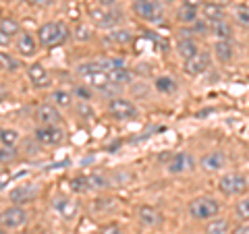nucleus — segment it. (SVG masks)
<instances>
[{
	"instance_id": "obj_5",
	"label": "nucleus",
	"mask_w": 249,
	"mask_h": 234,
	"mask_svg": "<svg viewBox=\"0 0 249 234\" xmlns=\"http://www.w3.org/2000/svg\"><path fill=\"white\" fill-rule=\"evenodd\" d=\"M135 15L147 23H162V2L160 0H145V2L133 4Z\"/></svg>"
},
{
	"instance_id": "obj_7",
	"label": "nucleus",
	"mask_w": 249,
	"mask_h": 234,
	"mask_svg": "<svg viewBox=\"0 0 249 234\" xmlns=\"http://www.w3.org/2000/svg\"><path fill=\"white\" fill-rule=\"evenodd\" d=\"M52 209L67 222H71L79 216V203H77L75 199L62 197V195H56V197L52 199Z\"/></svg>"
},
{
	"instance_id": "obj_4",
	"label": "nucleus",
	"mask_w": 249,
	"mask_h": 234,
	"mask_svg": "<svg viewBox=\"0 0 249 234\" xmlns=\"http://www.w3.org/2000/svg\"><path fill=\"white\" fill-rule=\"evenodd\" d=\"M108 112H110L116 120H135L139 116L137 106L131 102V100L124 98H114L110 104H108Z\"/></svg>"
},
{
	"instance_id": "obj_43",
	"label": "nucleus",
	"mask_w": 249,
	"mask_h": 234,
	"mask_svg": "<svg viewBox=\"0 0 249 234\" xmlns=\"http://www.w3.org/2000/svg\"><path fill=\"white\" fill-rule=\"evenodd\" d=\"M232 234H249V226H241V228H237Z\"/></svg>"
},
{
	"instance_id": "obj_27",
	"label": "nucleus",
	"mask_w": 249,
	"mask_h": 234,
	"mask_svg": "<svg viewBox=\"0 0 249 234\" xmlns=\"http://www.w3.org/2000/svg\"><path fill=\"white\" fill-rule=\"evenodd\" d=\"M0 31L9 33L11 37H15V35H19V33H21L19 23L15 21V19H11V17H2V19H0Z\"/></svg>"
},
{
	"instance_id": "obj_25",
	"label": "nucleus",
	"mask_w": 249,
	"mask_h": 234,
	"mask_svg": "<svg viewBox=\"0 0 249 234\" xmlns=\"http://www.w3.org/2000/svg\"><path fill=\"white\" fill-rule=\"evenodd\" d=\"M106 42H114V44H129L133 42V33L127 29H119V31H110L106 35Z\"/></svg>"
},
{
	"instance_id": "obj_21",
	"label": "nucleus",
	"mask_w": 249,
	"mask_h": 234,
	"mask_svg": "<svg viewBox=\"0 0 249 234\" xmlns=\"http://www.w3.org/2000/svg\"><path fill=\"white\" fill-rule=\"evenodd\" d=\"M106 73L112 85H124L131 81V73L127 67H112V68H106Z\"/></svg>"
},
{
	"instance_id": "obj_42",
	"label": "nucleus",
	"mask_w": 249,
	"mask_h": 234,
	"mask_svg": "<svg viewBox=\"0 0 249 234\" xmlns=\"http://www.w3.org/2000/svg\"><path fill=\"white\" fill-rule=\"evenodd\" d=\"M183 4L193 6V9H197V6H204V0H183Z\"/></svg>"
},
{
	"instance_id": "obj_11",
	"label": "nucleus",
	"mask_w": 249,
	"mask_h": 234,
	"mask_svg": "<svg viewBox=\"0 0 249 234\" xmlns=\"http://www.w3.org/2000/svg\"><path fill=\"white\" fill-rule=\"evenodd\" d=\"M208 67H210V54L204 52V50H199L197 54H193L191 58L185 60V73L187 75H193V77L206 73Z\"/></svg>"
},
{
	"instance_id": "obj_1",
	"label": "nucleus",
	"mask_w": 249,
	"mask_h": 234,
	"mask_svg": "<svg viewBox=\"0 0 249 234\" xmlns=\"http://www.w3.org/2000/svg\"><path fill=\"white\" fill-rule=\"evenodd\" d=\"M71 31L65 23H56V21H50V23H44V25L37 29V40L44 48H54V46H60L69 40Z\"/></svg>"
},
{
	"instance_id": "obj_16",
	"label": "nucleus",
	"mask_w": 249,
	"mask_h": 234,
	"mask_svg": "<svg viewBox=\"0 0 249 234\" xmlns=\"http://www.w3.org/2000/svg\"><path fill=\"white\" fill-rule=\"evenodd\" d=\"M36 118L40 120V124H58L60 122V114L52 104H42L36 110Z\"/></svg>"
},
{
	"instance_id": "obj_44",
	"label": "nucleus",
	"mask_w": 249,
	"mask_h": 234,
	"mask_svg": "<svg viewBox=\"0 0 249 234\" xmlns=\"http://www.w3.org/2000/svg\"><path fill=\"white\" fill-rule=\"evenodd\" d=\"M98 2L102 4V6H114V4H116V0H98Z\"/></svg>"
},
{
	"instance_id": "obj_9",
	"label": "nucleus",
	"mask_w": 249,
	"mask_h": 234,
	"mask_svg": "<svg viewBox=\"0 0 249 234\" xmlns=\"http://www.w3.org/2000/svg\"><path fill=\"white\" fill-rule=\"evenodd\" d=\"M218 189L224 195H241L247 191V181L241 174H224L218 181Z\"/></svg>"
},
{
	"instance_id": "obj_6",
	"label": "nucleus",
	"mask_w": 249,
	"mask_h": 234,
	"mask_svg": "<svg viewBox=\"0 0 249 234\" xmlns=\"http://www.w3.org/2000/svg\"><path fill=\"white\" fill-rule=\"evenodd\" d=\"M65 131H62L58 124H42L40 129L36 131V139L40 145H60L65 141Z\"/></svg>"
},
{
	"instance_id": "obj_47",
	"label": "nucleus",
	"mask_w": 249,
	"mask_h": 234,
	"mask_svg": "<svg viewBox=\"0 0 249 234\" xmlns=\"http://www.w3.org/2000/svg\"><path fill=\"white\" fill-rule=\"evenodd\" d=\"M0 234H4V232H2V230H0Z\"/></svg>"
},
{
	"instance_id": "obj_32",
	"label": "nucleus",
	"mask_w": 249,
	"mask_h": 234,
	"mask_svg": "<svg viewBox=\"0 0 249 234\" xmlns=\"http://www.w3.org/2000/svg\"><path fill=\"white\" fill-rule=\"evenodd\" d=\"M235 214H237L239 220H243V222H247V220H249V197L241 199L239 203L235 205Z\"/></svg>"
},
{
	"instance_id": "obj_22",
	"label": "nucleus",
	"mask_w": 249,
	"mask_h": 234,
	"mask_svg": "<svg viewBox=\"0 0 249 234\" xmlns=\"http://www.w3.org/2000/svg\"><path fill=\"white\" fill-rule=\"evenodd\" d=\"M210 29H212V33L218 37V40H231L232 37V25L227 19L218 21V23H214V25H210Z\"/></svg>"
},
{
	"instance_id": "obj_20",
	"label": "nucleus",
	"mask_w": 249,
	"mask_h": 234,
	"mask_svg": "<svg viewBox=\"0 0 249 234\" xmlns=\"http://www.w3.org/2000/svg\"><path fill=\"white\" fill-rule=\"evenodd\" d=\"M139 222L145 224V226H156V224L162 222V214L156 207L143 205V207H139Z\"/></svg>"
},
{
	"instance_id": "obj_17",
	"label": "nucleus",
	"mask_w": 249,
	"mask_h": 234,
	"mask_svg": "<svg viewBox=\"0 0 249 234\" xmlns=\"http://www.w3.org/2000/svg\"><path fill=\"white\" fill-rule=\"evenodd\" d=\"M214 56L218 58V62H231L235 56V46L231 40H218L214 44Z\"/></svg>"
},
{
	"instance_id": "obj_31",
	"label": "nucleus",
	"mask_w": 249,
	"mask_h": 234,
	"mask_svg": "<svg viewBox=\"0 0 249 234\" xmlns=\"http://www.w3.org/2000/svg\"><path fill=\"white\" fill-rule=\"evenodd\" d=\"M15 160H17V150H15V145H2V150H0V162L11 164Z\"/></svg>"
},
{
	"instance_id": "obj_46",
	"label": "nucleus",
	"mask_w": 249,
	"mask_h": 234,
	"mask_svg": "<svg viewBox=\"0 0 249 234\" xmlns=\"http://www.w3.org/2000/svg\"><path fill=\"white\" fill-rule=\"evenodd\" d=\"M135 2H145V0H135Z\"/></svg>"
},
{
	"instance_id": "obj_29",
	"label": "nucleus",
	"mask_w": 249,
	"mask_h": 234,
	"mask_svg": "<svg viewBox=\"0 0 249 234\" xmlns=\"http://www.w3.org/2000/svg\"><path fill=\"white\" fill-rule=\"evenodd\" d=\"M75 110H77V114H79L83 120H93V116H96V112H93L91 104H89V102H85V100H81V102H77Z\"/></svg>"
},
{
	"instance_id": "obj_23",
	"label": "nucleus",
	"mask_w": 249,
	"mask_h": 234,
	"mask_svg": "<svg viewBox=\"0 0 249 234\" xmlns=\"http://www.w3.org/2000/svg\"><path fill=\"white\" fill-rule=\"evenodd\" d=\"M177 19L181 21V23H185V25H193V23H197V9H193V6H187V4H183L181 9L177 11Z\"/></svg>"
},
{
	"instance_id": "obj_2",
	"label": "nucleus",
	"mask_w": 249,
	"mask_h": 234,
	"mask_svg": "<svg viewBox=\"0 0 249 234\" xmlns=\"http://www.w3.org/2000/svg\"><path fill=\"white\" fill-rule=\"evenodd\" d=\"M218 212H220V205L212 197H196L189 203V214L196 220H214Z\"/></svg>"
},
{
	"instance_id": "obj_33",
	"label": "nucleus",
	"mask_w": 249,
	"mask_h": 234,
	"mask_svg": "<svg viewBox=\"0 0 249 234\" xmlns=\"http://www.w3.org/2000/svg\"><path fill=\"white\" fill-rule=\"evenodd\" d=\"M88 184H89V189H106L108 178H104L102 174H91L88 176Z\"/></svg>"
},
{
	"instance_id": "obj_19",
	"label": "nucleus",
	"mask_w": 249,
	"mask_h": 234,
	"mask_svg": "<svg viewBox=\"0 0 249 234\" xmlns=\"http://www.w3.org/2000/svg\"><path fill=\"white\" fill-rule=\"evenodd\" d=\"M15 48H17V52L21 54V56H34L36 54V42L29 33H19L17 40H15Z\"/></svg>"
},
{
	"instance_id": "obj_28",
	"label": "nucleus",
	"mask_w": 249,
	"mask_h": 234,
	"mask_svg": "<svg viewBox=\"0 0 249 234\" xmlns=\"http://www.w3.org/2000/svg\"><path fill=\"white\" fill-rule=\"evenodd\" d=\"M156 89L162 93H173V91H177V81L170 79V77H158V79H156Z\"/></svg>"
},
{
	"instance_id": "obj_45",
	"label": "nucleus",
	"mask_w": 249,
	"mask_h": 234,
	"mask_svg": "<svg viewBox=\"0 0 249 234\" xmlns=\"http://www.w3.org/2000/svg\"><path fill=\"white\" fill-rule=\"evenodd\" d=\"M162 2H175V0H162Z\"/></svg>"
},
{
	"instance_id": "obj_30",
	"label": "nucleus",
	"mask_w": 249,
	"mask_h": 234,
	"mask_svg": "<svg viewBox=\"0 0 249 234\" xmlns=\"http://www.w3.org/2000/svg\"><path fill=\"white\" fill-rule=\"evenodd\" d=\"M0 141L2 145H15L19 141V133L15 129H0Z\"/></svg>"
},
{
	"instance_id": "obj_35",
	"label": "nucleus",
	"mask_w": 249,
	"mask_h": 234,
	"mask_svg": "<svg viewBox=\"0 0 249 234\" xmlns=\"http://www.w3.org/2000/svg\"><path fill=\"white\" fill-rule=\"evenodd\" d=\"M0 62H2V67L9 68V71H15V68L19 67V62L15 60L13 56H6V54H2V52H0Z\"/></svg>"
},
{
	"instance_id": "obj_39",
	"label": "nucleus",
	"mask_w": 249,
	"mask_h": 234,
	"mask_svg": "<svg viewBox=\"0 0 249 234\" xmlns=\"http://www.w3.org/2000/svg\"><path fill=\"white\" fill-rule=\"evenodd\" d=\"M75 96L79 98V100H85V102H88V100L91 98V91H89L88 87H77V89H75Z\"/></svg>"
},
{
	"instance_id": "obj_12",
	"label": "nucleus",
	"mask_w": 249,
	"mask_h": 234,
	"mask_svg": "<svg viewBox=\"0 0 249 234\" xmlns=\"http://www.w3.org/2000/svg\"><path fill=\"white\" fill-rule=\"evenodd\" d=\"M227 153H222V151H210L206 153L204 158L199 160V168L204 170V172H218V170H222L224 166H227Z\"/></svg>"
},
{
	"instance_id": "obj_8",
	"label": "nucleus",
	"mask_w": 249,
	"mask_h": 234,
	"mask_svg": "<svg viewBox=\"0 0 249 234\" xmlns=\"http://www.w3.org/2000/svg\"><path fill=\"white\" fill-rule=\"evenodd\" d=\"M23 224H27V212L21 205H13L6 207L2 214H0V226L2 228H21Z\"/></svg>"
},
{
	"instance_id": "obj_14",
	"label": "nucleus",
	"mask_w": 249,
	"mask_h": 234,
	"mask_svg": "<svg viewBox=\"0 0 249 234\" xmlns=\"http://www.w3.org/2000/svg\"><path fill=\"white\" fill-rule=\"evenodd\" d=\"M27 77H29V81L34 83L36 87H48L50 85V73H48V68H46L42 62L31 65L27 68Z\"/></svg>"
},
{
	"instance_id": "obj_36",
	"label": "nucleus",
	"mask_w": 249,
	"mask_h": 234,
	"mask_svg": "<svg viewBox=\"0 0 249 234\" xmlns=\"http://www.w3.org/2000/svg\"><path fill=\"white\" fill-rule=\"evenodd\" d=\"M73 191H88L89 189V184H88V178H73Z\"/></svg>"
},
{
	"instance_id": "obj_40",
	"label": "nucleus",
	"mask_w": 249,
	"mask_h": 234,
	"mask_svg": "<svg viewBox=\"0 0 249 234\" xmlns=\"http://www.w3.org/2000/svg\"><path fill=\"white\" fill-rule=\"evenodd\" d=\"M25 2L34 4V6H44V9H46V6H50V4L54 2V0H25Z\"/></svg>"
},
{
	"instance_id": "obj_10",
	"label": "nucleus",
	"mask_w": 249,
	"mask_h": 234,
	"mask_svg": "<svg viewBox=\"0 0 249 234\" xmlns=\"http://www.w3.org/2000/svg\"><path fill=\"white\" fill-rule=\"evenodd\" d=\"M196 168V158L187 151H178L173 155V160L168 162V172L170 174H183Z\"/></svg>"
},
{
	"instance_id": "obj_15",
	"label": "nucleus",
	"mask_w": 249,
	"mask_h": 234,
	"mask_svg": "<svg viewBox=\"0 0 249 234\" xmlns=\"http://www.w3.org/2000/svg\"><path fill=\"white\" fill-rule=\"evenodd\" d=\"M181 33H183V37H181V40L177 42V52H178V56L187 60V58H191L193 54H197L199 50H197V44L191 40L189 31H187V29H183Z\"/></svg>"
},
{
	"instance_id": "obj_34",
	"label": "nucleus",
	"mask_w": 249,
	"mask_h": 234,
	"mask_svg": "<svg viewBox=\"0 0 249 234\" xmlns=\"http://www.w3.org/2000/svg\"><path fill=\"white\" fill-rule=\"evenodd\" d=\"M235 17H237L239 25L249 27V6H237V9H235Z\"/></svg>"
},
{
	"instance_id": "obj_38",
	"label": "nucleus",
	"mask_w": 249,
	"mask_h": 234,
	"mask_svg": "<svg viewBox=\"0 0 249 234\" xmlns=\"http://www.w3.org/2000/svg\"><path fill=\"white\" fill-rule=\"evenodd\" d=\"M100 234H124V232L116 224H108V226H104V228L100 230Z\"/></svg>"
},
{
	"instance_id": "obj_26",
	"label": "nucleus",
	"mask_w": 249,
	"mask_h": 234,
	"mask_svg": "<svg viewBox=\"0 0 249 234\" xmlns=\"http://www.w3.org/2000/svg\"><path fill=\"white\" fill-rule=\"evenodd\" d=\"M229 232H231L229 220H212L206 228V234H229Z\"/></svg>"
},
{
	"instance_id": "obj_18",
	"label": "nucleus",
	"mask_w": 249,
	"mask_h": 234,
	"mask_svg": "<svg viewBox=\"0 0 249 234\" xmlns=\"http://www.w3.org/2000/svg\"><path fill=\"white\" fill-rule=\"evenodd\" d=\"M201 11H204V21H206V25H214V23L218 21H224V11H222V6L220 4H214V2H208L201 6Z\"/></svg>"
},
{
	"instance_id": "obj_24",
	"label": "nucleus",
	"mask_w": 249,
	"mask_h": 234,
	"mask_svg": "<svg viewBox=\"0 0 249 234\" xmlns=\"http://www.w3.org/2000/svg\"><path fill=\"white\" fill-rule=\"evenodd\" d=\"M52 102L56 104L58 108H71L73 106V96L65 89H56L52 93Z\"/></svg>"
},
{
	"instance_id": "obj_3",
	"label": "nucleus",
	"mask_w": 249,
	"mask_h": 234,
	"mask_svg": "<svg viewBox=\"0 0 249 234\" xmlns=\"http://www.w3.org/2000/svg\"><path fill=\"white\" fill-rule=\"evenodd\" d=\"M89 19L93 25L102 29H112L121 23V11L112 9V6H96V9H89Z\"/></svg>"
},
{
	"instance_id": "obj_41",
	"label": "nucleus",
	"mask_w": 249,
	"mask_h": 234,
	"mask_svg": "<svg viewBox=\"0 0 249 234\" xmlns=\"http://www.w3.org/2000/svg\"><path fill=\"white\" fill-rule=\"evenodd\" d=\"M13 37L9 33H4V31H0V46H9Z\"/></svg>"
},
{
	"instance_id": "obj_37",
	"label": "nucleus",
	"mask_w": 249,
	"mask_h": 234,
	"mask_svg": "<svg viewBox=\"0 0 249 234\" xmlns=\"http://www.w3.org/2000/svg\"><path fill=\"white\" fill-rule=\"evenodd\" d=\"M75 37H77V40H81V42L89 40V37H91V33H89V27H85V25L77 27V31H75Z\"/></svg>"
},
{
	"instance_id": "obj_13",
	"label": "nucleus",
	"mask_w": 249,
	"mask_h": 234,
	"mask_svg": "<svg viewBox=\"0 0 249 234\" xmlns=\"http://www.w3.org/2000/svg\"><path fill=\"white\" fill-rule=\"evenodd\" d=\"M37 195V186L34 184H21L17 189H13L9 193V201L13 205H23V203H31Z\"/></svg>"
}]
</instances>
